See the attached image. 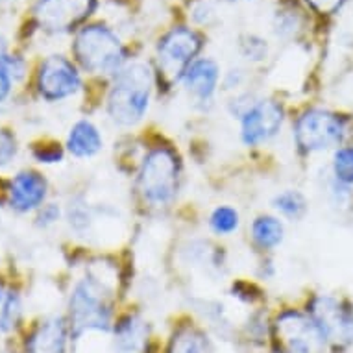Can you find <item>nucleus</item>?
<instances>
[{
    "mask_svg": "<svg viewBox=\"0 0 353 353\" xmlns=\"http://www.w3.org/2000/svg\"><path fill=\"white\" fill-rule=\"evenodd\" d=\"M80 74L63 56H50L43 61L37 76L39 93L47 100H63L78 91L80 87Z\"/></svg>",
    "mask_w": 353,
    "mask_h": 353,
    "instance_id": "obj_9",
    "label": "nucleus"
},
{
    "mask_svg": "<svg viewBox=\"0 0 353 353\" xmlns=\"http://www.w3.org/2000/svg\"><path fill=\"white\" fill-rule=\"evenodd\" d=\"M178 181L180 168L172 152L156 148L145 157L139 172V189L145 200L154 205H165L176 196Z\"/></svg>",
    "mask_w": 353,
    "mask_h": 353,
    "instance_id": "obj_4",
    "label": "nucleus"
},
{
    "mask_svg": "<svg viewBox=\"0 0 353 353\" xmlns=\"http://www.w3.org/2000/svg\"><path fill=\"white\" fill-rule=\"evenodd\" d=\"M274 208L292 220H300L307 213V202L298 191H283L274 198Z\"/></svg>",
    "mask_w": 353,
    "mask_h": 353,
    "instance_id": "obj_20",
    "label": "nucleus"
},
{
    "mask_svg": "<svg viewBox=\"0 0 353 353\" xmlns=\"http://www.w3.org/2000/svg\"><path fill=\"white\" fill-rule=\"evenodd\" d=\"M319 13H335L344 0H307Z\"/></svg>",
    "mask_w": 353,
    "mask_h": 353,
    "instance_id": "obj_25",
    "label": "nucleus"
},
{
    "mask_svg": "<svg viewBox=\"0 0 353 353\" xmlns=\"http://www.w3.org/2000/svg\"><path fill=\"white\" fill-rule=\"evenodd\" d=\"M59 216V209L56 208V205H47V208H43V211H41V216L39 220L47 226V224H52V222H56Z\"/></svg>",
    "mask_w": 353,
    "mask_h": 353,
    "instance_id": "obj_27",
    "label": "nucleus"
},
{
    "mask_svg": "<svg viewBox=\"0 0 353 353\" xmlns=\"http://www.w3.org/2000/svg\"><path fill=\"white\" fill-rule=\"evenodd\" d=\"M333 176H335L336 183H341V185H353V146H342L335 152Z\"/></svg>",
    "mask_w": 353,
    "mask_h": 353,
    "instance_id": "obj_21",
    "label": "nucleus"
},
{
    "mask_svg": "<svg viewBox=\"0 0 353 353\" xmlns=\"http://www.w3.org/2000/svg\"><path fill=\"white\" fill-rule=\"evenodd\" d=\"M65 347L67 325L59 316L41 322L28 341V353H65Z\"/></svg>",
    "mask_w": 353,
    "mask_h": 353,
    "instance_id": "obj_14",
    "label": "nucleus"
},
{
    "mask_svg": "<svg viewBox=\"0 0 353 353\" xmlns=\"http://www.w3.org/2000/svg\"><path fill=\"white\" fill-rule=\"evenodd\" d=\"M211 228L219 235H230L239 228V213L228 205L216 208L211 214Z\"/></svg>",
    "mask_w": 353,
    "mask_h": 353,
    "instance_id": "obj_22",
    "label": "nucleus"
},
{
    "mask_svg": "<svg viewBox=\"0 0 353 353\" xmlns=\"http://www.w3.org/2000/svg\"><path fill=\"white\" fill-rule=\"evenodd\" d=\"M170 353H211V344L200 331L183 330L174 336Z\"/></svg>",
    "mask_w": 353,
    "mask_h": 353,
    "instance_id": "obj_18",
    "label": "nucleus"
},
{
    "mask_svg": "<svg viewBox=\"0 0 353 353\" xmlns=\"http://www.w3.org/2000/svg\"><path fill=\"white\" fill-rule=\"evenodd\" d=\"M252 237L261 248H276L283 241V224L274 216H259L252 224Z\"/></svg>",
    "mask_w": 353,
    "mask_h": 353,
    "instance_id": "obj_17",
    "label": "nucleus"
},
{
    "mask_svg": "<svg viewBox=\"0 0 353 353\" xmlns=\"http://www.w3.org/2000/svg\"><path fill=\"white\" fill-rule=\"evenodd\" d=\"M12 74H10V70L6 69L4 61H0V100L6 99L8 94H10V91H12Z\"/></svg>",
    "mask_w": 353,
    "mask_h": 353,
    "instance_id": "obj_26",
    "label": "nucleus"
},
{
    "mask_svg": "<svg viewBox=\"0 0 353 353\" xmlns=\"http://www.w3.org/2000/svg\"><path fill=\"white\" fill-rule=\"evenodd\" d=\"M327 336L313 316L287 311L274 324V342L279 353H324Z\"/></svg>",
    "mask_w": 353,
    "mask_h": 353,
    "instance_id": "obj_5",
    "label": "nucleus"
},
{
    "mask_svg": "<svg viewBox=\"0 0 353 353\" xmlns=\"http://www.w3.org/2000/svg\"><path fill=\"white\" fill-rule=\"evenodd\" d=\"M219 76V67L213 59H198V61H192L185 70L183 83L192 97L205 102L214 94Z\"/></svg>",
    "mask_w": 353,
    "mask_h": 353,
    "instance_id": "obj_13",
    "label": "nucleus"
},
{
    "mask_svg": "<svg viewBox=\"0 0 353 353\" xmlns=\"http://www.w3.org/2000/svg\"><path fill=\"white\" fill-rule=\"evenodd\" d=\"M21 316V301L13 290L0 289V331H12Z\"/></svg>",
    "mask_w": 353,
    "mask_h": 353,
    "instance_id": "obj_19",
    "label": "nucleus"
},
{
    "mask_svg": "<svg viewBox=\"0 0 353 353\" xmlns=\"http://www.w3.org/2000/svg\"><path fill=\"white\" fill-rule=\"evenodd\" d=\"M346 126L341 117L324 110H311L296 124V143L301 150L322 152L341 143Z\"/></svg>",
    "mask_w": 353,
    "mask_h": 353,
    "instance_id": "obj_6",
    "label": "nucleus"
},
{
    "mask_svg": "<svg viewBox=\"0 0 353 353\" xmlns=\"http://www.w3.org/2000/svg\"><path fill=\"white\" fill-rule=\"evenodd\" d=\"M146 325L143 320L128 316L117 325L115 353H141L146 344Z\"/></svg>",
    "mask_w": 353,
    "mask_h": 353,
    "instance_id": "obj_16",
    "label": "nucleus"
},
{
    "mask_svg": "<svg viewBox=\"0 0 353 353\" xmlns=\"http://www.w3.org/2000/svg\"><path fill=\"white\" fill-rule=\"evenodd\" d=\"M74 52L81 67L94 74L117 72L124 63L121 41L105 26H87L78 34Z\"/></svg>",
    "mask_w": 353,
    "mask_h": 353,
    "instance_id": "obj_3",
    "label": "nucleus"
},
{
    "mask_svg": "<svg viewBox=\"0 0 353 353\" xmlns=\"http://www.w3.org/2000/svg\"><path fill=\"white\" fill-rule=\"evenodd\" d=\"M313 319L327 339L336 342L353 341V311L330 296H320L313 305Z\"/></svg>",
    "mask_w": 353,
    "mask_h": 353,
    "instance_id": "obj_11",
    "label": "nucleus"
},
{
    "mask_svg": "<svg viewBox=\"0 0 353 353\" xmlns=\"http://www.w3.org/2000/svg\"><path fill=\"white\" fill-rule=\"evenodd\" d=\"M200 47L202 41L192 30L174 28L168 32L159 43V65L165 74L178 78L181 72H185Z\"/></svg>",
    "mask_w": 353,
    "mask_h": 353,
    "instance_id": "obj_7",
    "label": "nucleus"
},
{
    "mask_svg": "<svg viewBox=\"0 0 353 353\" xmlns=\"http://www.w3.org/2000/svg\"><path fill=\"white\" fill-rule=\"evenodd\" d=\"M67 146L76 157H93L102 150V135L93 122L80 121L70 128Z\"/></svg>",
    "mask_w": 353,
    "mask_h": 353,
    "instance_id": "obj_15",
    "label": "nucleus"
},
{
    "mask_svg": "<svg viewBox=\"0 0 353 353\" xmlns=\"http://www.w3.org/2000/svg\"><path fill=\"white\" fill-rule=\"evenodd\" d=\"M17 154V145L12 134H8L4 130H0V167H6Z\"/></svg>",
    "mask_w": 353,
    "mask_h": 353,
    "instance_id": "obj_23",
    "label": "nucleus"
},
{
    "mask_svg": "<svg viewBox=\"0 0 353 353\" xmlns=\"http://www.w3.org/2000/svg\"><path fill=\"white\" fill-rule=\"evenodd\" d=\"M47 196V181L34 170L19 172L10 187V205L19 213L37 209Z\"/></svg>",
    "mask_w": 353,
    "mask_h": 353,
    "instance_id": "obj_12",
    "label": "nucleus"
},
{
    "mask_svg": "<svg viewBox=\"0 0 353 353\" xmlns=\"http://www.w3.org/2000/svg\"><path fill=\"white\" fill-rule=\"evenodd\" d=\"M94 0H39L34 13L48 32H67L91 15Z\"/></svg>",
    "mask_w": 353,
    "mask_h": 353,
    "instance_id": "obj_8",
    "label": "nucleus"
},
{
    "mask_svg": "<svg viewBox=\"0 0 353 353\" xmlns=\"http://www.w3.org/2000/svg\"><path fill=\"white\" fill-rule=\"evenodd\" d=\"M6 56H8V43H6V39L0 35V61H4V59H6Z\"/></svg>",
    "mask_w": 353,
    "mask_h": 353,
    "instance_id": "obj_28",
    "label": "nucleus"
},
{
    "mask_svg": "<svg viewBox=\"0 0 353 353\" xmlns=\"http://www.w3.org/2000/svg\"><path fill=\"white\" fill-rule=\"evenodd\" d=\"M152 72L143 63L121 70L110 93L108 111L121 126H132L145 117L150 104Z\"/></svg>",
    "mask_w": 353,
    "mask_h": 353,
    "instance_id": "obj_1",
    "label": "nucleus"
},
{
    "mask_svg": "<svg viewBox=\"0 0 353 353\" xmlns=\"http://www.w3.org/2000/svg\"><path fill=\"white\" fill-rule=\"evenodd\" d=\"M110 287L97 278L81 279L70 296V327L74 335L110 327Z\"/></svg>",
    "mask_w": 353,
    "mask_h": 353,
    "instance_id": "obj_2",
    "label": "nucleus"
},
{
    "mask_svg": "<svg viewBox=\"0 0 353 353\" xmlns=\"http://www.w3.org/2000/svg\"><path fill=\"white\" fill-rule=\"evenodd\" d=\"M61 150L58 146H37L35 148V157L39 159L41 163H56L58 159H61Z\"/></svg>",
    "mask_w": 353,
    "mask_h": 353,
    "instance_id": "obj_24",
    "label": "nucleus"
},
{
    "mask_svg": "<svg viewBox=\"0 0 353 353\" xmlns=\"http://www.w3.org/2000/svg\"><path fill=\"white\" fill-rule=\"evenodd\" d=\"M283 124V110L272 100H261L243 115L244 145L257 146L278 134Z\"/></svg>",
    "mask_w": 353,
    "mask_h": 353,
    "instance_id": "obj_10",
    "label": "nucleus"
}]
</instances>
